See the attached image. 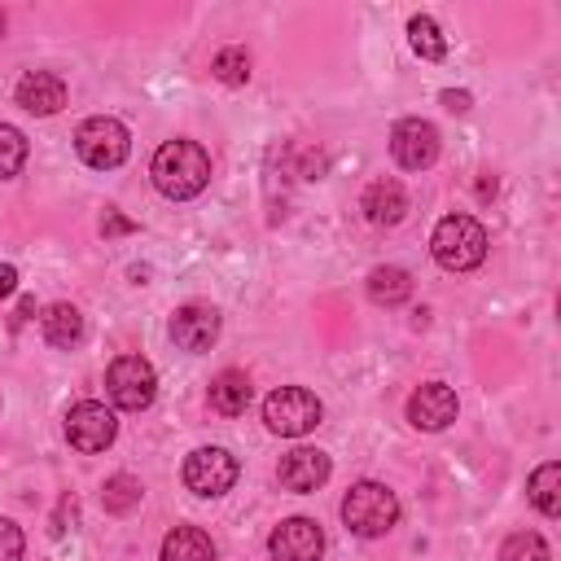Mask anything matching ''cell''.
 Wrapping results in <instances>:
<instances>
[{
    "label": "cell",
    "mask_w": 561,
    "mask_h": 561,
    "mask_svg": "<svg viewBox=\"0 0 561 561\" xmlns=\"http://www.w3.org/2000/svg\"><path fill=\"white\" fill-rule=\"evenodd\" d=\"M75 153H79L92 171H114V167L127 162L131 136H127V127H123L118 118L92 114V118H83L79 131H75Z\"/></svg>",
    "instance_id": "obj_4"
},
{
    "label": "cell",
    "mask_w": 561,
    "mask_h": 561,
    "mask_svg": "<svg viewBox=\"0 0 561 561\" xmlns=\"http://www.w3.org/2000/svg\"><path fill=\"white\" fill-rule=\"evenodd\" d=\"M39 324H44V342H48V346H61V351H70V346L83 337V316H79V307H70V302H53V307L39 316Z\"/></svg>",
    "instance_id": "obj_18"
},
{
    "label": "cell",
    "mask_w": 561,
    "mask_h": 561,
    "mask_svg": "<svg viewBox=\"0 0 561 561\" xmlns=\"http://www.w3.org/2000/svg\"><path fill=\"white\" fill-rule=\"evenodd\" d=\"M320 416H324V403H320L307 386H280V390H272V394L263 399V421H267V430L280 434V438H302V434H311V430L320 425Z\"/></svg>",
    "instance_id": "obj_5"
},
{
    "label": "cell",
    "mask_w": 561,
    "mask_h": 561,
    "mask_svg": "<svg viewBox=\"0 0 561 561\" xmlns=\"http://www.w3.org/2000/svg\"><path fill=\"white\" fill-rule=\"evenodd\" d=\"M210 75H215L219 83H228V88H241V83L250 79V53H245V48H219V53L210 57Z\"/></svg>",
    "instance_id": "obj_23"
},
{
    "label": "cell",
    "mask_w": 561,
    "mask_h": 561,
    "mask_svg": "<svg viewBox=\"0 0 561 561\" xmlns=\"http://www.w3.org/2000/svg\"><path fill=\"white\" fill-rule=\"evenodd\" d=\"M329 473H333V460H329L320 447H294V451L280 460V469H276L280 486L294 491V495L320 491V486L329 482Z\"/></svg>",
    "instance_id": "obj_12"
},
{
    "label": "cell",
    "mask_w": 561,
    "mask_h": 561,
    "mask_svg": "<svg viewBox=\"0 0 561 561\" xmlns=\"http://www.w3.org/2000/svg\"><path fill=\"white\" fill-rule=\"evenodd\" d=\"M18 105L26 110V114H35V118H48V114H57L61 105H66V83H61V75H53V70H26L22 79H18Z\"/></svg>",
    "instance_id": "obj_14"
},
{
    "label": "cell",
    "mask_w": 561,
    "mask_h": 561,
    "mask_svg": "<svg viewBox=\"0 0 561 561\" xmlns=\"http://www.w3.org/2000/svg\"><path fill=\"white\" fill-rule=\"evenodd\" d=\"M114 434H118V416H114L105 403H96V399H83V403H75V408L66 412V438H70V447L83 451V456L105 451V447L114 443Z\"/></svg>",
    "instance_id": "obj_7"
},
{
    "label": "cell",
    "mask_w": 561,
    "mask_h": 561,
    "mask_svg": "<svg viewBox=\"0 0 561 561\" xmlns=\"http://www.w3.org/2000/svg\"><path fill=\"white\" fill-rule=\"evenodd\" d=\"M105 390L114 399V408L123 412H145L158 394V373L145 355H118L110 368H105Z\"/></svg>",
    "instance_id": "obj_6"
},
{
    "label": "cell",
    "mask_w": 561,
    "mask_h": 561,
    "mask_svg": "<svg viewBox=\"0 0 561 561\" xmlns=\"http://www.w3.org/2000/svg\"><path fill=\"white\" fill-rule=\"evenodd\" d=\"M500 561H548V543H543V535H535V530H517V535L504 539Z\"/></svg>",
    "instance_id": "obj_25"
},
{
    "label": "cell",
    "mask_w": 561,
    "mask_h": 561,
    "mask_svg": "<svg viewBox=\"0 0 561 561\" xmlns=\"http://www.w3.org/2000/svg\"><path fill=\"white\" fill-rule=\"evenodd\" d=\"M250 394H254V386H250V377H245L241 368H224V373L210 381V390H206V399H210V408H215L219 416H241L245 403H250Z\"/></svg>",
    "instance_id": "obj_16"
},
{
    "label": "cell",
    "mask_w": 561,
    "mask_h": 561,
    "mask_svg": "<svg viewBox=\"0 0 561 561\" xmlns=\"http://www.w3.org/2000/svg\"><path fill=\"white\" fill-rule=\"evenodd\" d=\"M408 39H412V48H416L425 61H443V57H447V39H443L438 22L425 18V13H416V18L408 22Z\"/></svg>",
    "instance_id": "obj_22"
},
{
    "label": "cell",
    "mask_w": 561,
    "mask_h": 561,
    "mask_svg": "<svg viewBox=\"0 0 561 561\" xmlns=\"http://www.w3.org/2000/svg\"><path fill=\"white\" fill-rule=\"evenodd\" d=\"M0 35H4V13H0Z\"/></svg>",
    "instance_id": "obj_31"
},
{
    "label": "cell",
    "mask_w": 561,
    "mask_h": 561,
    "mask_svg": "<svg viewBox=\"0 0 561 561\" xmlns=\"http://www.w3.org/2000/svg\"><path fill=\"white\" fill-rule=\"evenodd\" d=\"M232 482H237V456H232L228 447H197V451L184 460V486H188L193 495L215 500V495L232 491Z\"/></svg>",
    "instance_id": "obj_8"
},
{
    "label": "cell",
    "mask_w": 561,
    "mask_h": 561,
    "mask_svg": "<svg viewBox=\"0 0 561 561\" xmlns=\"http://www.w3.org/2000/svg\"><path fill=\"white\" fill-rule=\"evenodd\" d=\"M158 561H215V543L197 526H175V530H167Z\"/></svg>",
    "instance_id": "obj_17"
},
{
    "label": "cell",
    "mask_w": 561,
    "mask_h": 561,
    "mask_svg": "<svg viewBox=\"0 0 561 561\" xmlns=\"http://www.w3.org/2000/svg\"><path fill=\"white\" fill-rule=\"evenodd\" d=\"M456 412H460V399H456V390L443 386V381H425V386H416L412 399H408V421H412L416 430H425V434L447 430V425L456 421Z\"/></svg>",
    "instance_id": "obj_11"
},
{
    "label": "cell",
    "mask_w": 561,
    "mask_h": 561,
    "mask_svg": "<svg viewBox=\"0 0 561 561\" xmlns=\"http://www.w3.org/2000/svg\"><path fill=\"white\" fill-rule=\"evenodd\" d=\"M215 337H219V311H215V307L188 302V307H180V311L171 316V342H175L180 351L202 355V351L215 346Z\"/></svg>",
    "instance_id": "obj_13"
},
{
    "label": "cell",
    "mask_w": 561,
    "mask_h": 561,
    "mask_svg": "<svg viewBox=\"0 0 561 561\" xmlns=\"http://www.w3.org/2000/svg\"><path fill=\"white\" fill-rule=\"evenodd\" d=\"M443 105H447L451 114H465V110H469V92H443Z\"/></svg>",
    "instance_id": "obj_29"
},
{
    "label": "cell",
    "mask_w": 561,
    "mask_h": 561,
    "mask_svg": "<svg viewBox=\"0 0 561 561\" xmlns=\"http://www.w3.org/2000/svg\"><path fill=\"white\" fill-rule=\"evenodd\" d=\"M26 162V136L13 123H0V180H13Z\"/></svg>",
    "instance_id": "obj_24"
},
{
    "label": "cell",
    "mask_w": 561,
    "mask_h": 561,
    "mask_svg": "<svg viewBox=\"0 0 561 561\" xmlns=\"http://www.w3.org/2000/svg\"><path fill=\"white\" fill-rule=\"evenodd\" d=\"M526 495H530V504H535L543 517H557V513H561V465H557V460L539 465V469L530 473V482H526Z\"/></svg>",
    "instance_id": "obj_20"
},
{
    "label": "cell",
    "mask_w": 561,
    "mask_h": 561,
    "mask_svg": "<svg viewBox=\"0 0 561 561\" xmlns=\"http://www.w3.org/2000/svg\"><path fill=\"white\" fill-rule=\"evenodd\" d=\"M18 289V267L13 263H0V298H9Z\"/></svg>",
    "instance_id": "obj_28"
},
{
    "label": "cell",
    "mask_w": 561,
    "mask_h": 561,
    "mask_svg": "<svg viewBox=\"0 0 561 561\" xmlns=\"http://www.w3.org/2000/svg\"><path fill=\"white\" fill-rule=\"evenodd\" d=\"M272 561H320L324 557V530L316 517H285L267 535Z\"/></svg>",
    "instance_id": "obj_10"
},
{
    "label": "cell",
    "mask_w": 561,
    "mask_h": 561,
    "mask_svg": "<svg viewBox=\"0 0 561 561\" xmlns=\"http://www.w3.org/2000/svg\"><path fill=\"white\" fill-rule=\"evenodd\" d=\"M22 548H26L22 526L9 522V517H0V561H22Z\"/></svg>",
    "instance_id": "obj_26"
},
{
    "label": "cell",
    "mask_w": 561,
    "mask_h": 561,
    "mask_svg": "<svg viewBox=\"0 0 561 561\" xmlns=\"http://www.w3.org/2000/svg\"><path fill=\"white\" fill-rule=\"evenodd\" d=\"M149 175L158 184L162 197L171 202H188L210 184V153L197 140H167L153 149Z\"/></svg>",
    "instance_id": "obj_1"
},
{
    "label": "cell",
    "mask_w": 561,
    "mask_h": 561,
    "mask_svg": "<svg viewBox=\"0 0 561 561\" xmlns=\"http://www.w3.org/2000/svg\"><path fill=\"white\" fill-rule=\"evenodd\" d=\"M140 495H145V486L131 478V473H114V478H105V486H101V504H105V513H131L136 504H140Z\"/></svg>",
    "instance_id": "obj_21"
},
{
    "label": "cell",
    "mask_w": 561,
    "mask_h": 561,
    "mask_svg": "<svg viewBox=\"0 0 561 561\" xmlns=\"http://www.w3.org/2000/svg\"><path fill=\"white\" fill-rule=\"evenodd\" d=\"M136 224L131 219H123V215H114V210H105V219H101V232H131Z\"/></svg>",
    "instance_id": "obj_27"
},
{
    "label": "cell",
    "mask_w": 561,
    "mask_h": 561,
    "mask_svg": "<svg viewBox=\"0 0 561 561\" xmlns=\"http://www.w3.org/2000/svg\"><path fill=\"white\" fill-rule=\"evenodd\" d=\"M430 254L447 272H473L486 259V228L473 215H443L430 237Z\"/></svg>",
    "instance_id": "obj_2"
},
{
    "label": "cell",
    "mask_w": 561,
    "mask_h": 561,
    "mask_svg": "<svg viewBox=\"0 0 561 561\" xmlns=\"http://www.w3.org/2000/svg\"><path fill=\"white\" fill-rule=\"evenodd\" d=\"M491 193H495V175H482L478 180V197H491Z\"/></svg>",
    "instance_id": "obj_30"
},
{
    "label": "cell",
    "mask_w": 561,
    "mask_h": 561,
    "mask_svg": "<svg viewBox=\"0 0 561 561\" xmlns=\"http://www.w3.org/2000/svg\"><path fill=\"white\" fill-rule=\"evenodd\" d=\"M342 522L359 539H381L399 522V500L386 482H355L342 500Z\"/></svg>",
    "instance_id": "obj_3"
},
{
    "label": "cell",
    "mask_w": 561,
    "mask_h": 561,
    "mask_svg": "<svg viewBox=\"0 0 561 561\" xmlns=\"http://www.w3.org/2000/svg\"><path fill=\"white\" fill-rule=\"evenodd\" d=\"M438 149H443L438 127L425 123V118H399L394 131H390V153H394V162H399L403 171H425V167H434V162H438Z\"/></svg>",
    "instance_id": "obj_9"
},
{
    "label": "cell",
    "mask_w": 561,
    "mask_h": 561,
    "mask_svg": "<svg viewBox=\"0 0 561 561\" xmlns=\"http://www.w3.org/2000/svg\"><path fill=\"white\" fill-rule=\"evenodd\" d=\"M359 210H364L368 224L394 228V224L408 215V193H403L399 180H373V184L364 188V197H359Z\"/></svg>",
    "instance_id": "obj_15"
},
{
    "label": "cell",
    "mask_w": 561,
    "mask_h": 561,
    "mask_svg": "<svg viewBox=\"0 0 561 561\" xmlns=\"http://www.w3.org/2000/svg\"><path fill=\"white\" fill-rule=\"evenodd\" d=\"M368 298H373L377 307H399V302L412 298V276H408L403 267H394V263L373 267V272H368Z\"/></svg>",
    "instance_id": "obj_19"
}]
</instances>
